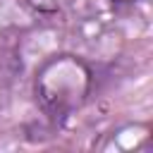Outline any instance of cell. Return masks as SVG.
I'll list each match as a JSON object with an SVG mask.
<instances>
[{
  "instance_id": "6da1fadb",
  "label": "cell",
  "mask_w": 153,
  "mask_h": 153,
  "mask_svg": "<svg viewBox=\"0 0 153 153\" xmlns=\"http://www.w3.org/2000/svg\"><path fill=\"white\" fill-rule=\"evenodd\" d=\"M93 91V72L91 67L69 53H60L48 57L33 79V96L38 108L50 120H67L74 115Z\"/></svg>"
},
{
  "instance_id": "7a4b0ae2",
  "label": "cell",
  "mask_w": 153,
  "mask_h": 153,
  "mask_svg": "<svg viewBox=\"0 0 153 153\" xmlns=\"http://www.w3.org/2000/svg\"><path fill=\"white\" fill-rule=\"evenodd\" d=\"M112 5H127V2H131V0H110Z\"/></svg>"
}]
</instances>
